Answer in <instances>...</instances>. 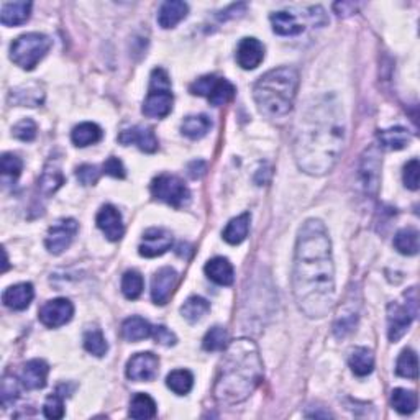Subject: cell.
Instances as JSON below:
<instances>
[{
  "label": "cell",
  "instance_id": "35",
  "mask_svg": "<svg viewBox=\"0 0 420 420\" xmlns=\"http://www.w3.org/2000/svg\"><path fill=\"white\" fill-rule=\"evenodd\" d=\"M391 404L393 407L398 410L399 414L409 415L412 414L415 409H417V394L414 391L398 388L393 391V395H391Z\"/></svg>",
  "mask_w": 420,
  "mask_h": 420
},
{
  "label": "cell",
  "instance_id": "36",
  "mask_svg": "<svg viewBox=\"0 0 420 420\" xmlns=\"http://www.w3.org/2000/svg\"><path fill=\"white\" fill-rule=\"evenodd\" d=\"M129 415L131 419H153L156 415V402L148 394H136L130 402Z\"/></svg>",
  "mask_w": 420,
  "mask_h": 420
},
{
  "label": "cell",
  "instance_id": "39",
  "mask_svg": "<svg viewBox=\"0 0 420 420\" xmlns=\"http://www.w3.org/2000/svg\"><path fill=\"white\" fill-rule=\"evenodd\" d=\"M11 100L17 105L37 107L43 102V92L32 87H18V89H12Z\"/></svg>",
  "mask_w": 420,
  "mask_h": 420
},
{
  "label": "cell",
  "instance_id": "33",
  "mask_svg": "<svg viewBox=\"0 0 420 420\" xmlns=\"http://www.w3.org/2000/svg\"><path fill=\"white\" fill-rule=\"evenodd\" d=\"M395 250L402 255L414 256L419 253V232L415 228H402L394 237Z\"/></svg>",
  "mask_w": 420,
  "mask_h": 420
},
{
  "label": "cell",
  "instance_id": "31",
  "mask_svg": "<svg viewBox=\"0 0 420 420\" xmlns=\"http://www.w3.org/2000/svg\"><path fill=\"white\" fill-rule=\"evenodd\" d=\"M65 184V176H63L60 166L58 164H46L45 171H43L40 181H38V188L45 195L55 194L61 185Z\"/></svg>",
  "mask_w": 420,
  "mask_h": 420
},
{
  "label": "cell",
  "instance_id": "22",
  "mask_svg": "<svg viewBox=\"0 0 420 420\" xmlns=\"http://www.w3.org/2000/svg\"><path fill=\"white\" fill-rule=\"evenodd\" d=\"M189 7L181 0H168L159 7L158 23L161 28H174L179 22H183L188 17Z\"/></svg>",
  "mask_w": 420,
  "mask_h": 420
},
{
  "label": "cell",
  "instance_id": "13",
  "mask_svg": "<svg viewBox=\"0 0 420 420\" xmlns=\"http://www.w3.org/2000/svg\"><path fill=\"white\" fill-rule=\"evenodd\" d=\"M173 247V235L164 228H150L145 232L140 245V255L145 258H156L164 255Z\"/></svg>",
  "mask_w": 420,
  "mask_h": 420
},
{
  "label": "cell",
  "instance_id": "2",
  "mask_svg": "<svg viewBox=\"0 0 420 420\" xmlns=\"http://www.w3.org/2000/svg\"><path fill=\"white\" fill-rule=\"evenodd\" d=\"M345 143V117L332 96L315 99L306 107L296 125L294 158L310 176H324L334 169Z\"/></svg>",
  "mask_w": 420,
  "mask_h": 420
},
{
  "label": "cell",
  "instance_id": "3",
  "mask_svg": "<svg viewBox=\"0 0 420 420\" xmlns=\"http://www.w3.org/2000/svg\"><path fill=\"white\" fill-rule=\"evenodd\" d=\"M263 381V363L258 346L238 339L227 346L214 386L217 402L235 405L247 400Z\"/></svg>",
  "mask_w": 420,
  "mask_h": 420
},
{
  "label": "cell",
  "instance_id": "48",
  "mask_svg": "<svg viewBox=\"0 0 420 420\" xmlns=\"http://www.w3.org/2000/svg\"><path fill=\"white\" fill-rule=\"evenodd\" d=\"M102 169H104L105 174L112 176V178H119V179L125 178L124 164H122V161L119 158H115V156H110V158L104 163V166H102Z\"/></svg>",
  "mask_w": 420,
  "mask_h": 420
},
{
  "label": "cell",
  "instance_id": "1",
  "mask_svg": "<svg viewBox=\"0 0 420 420\" xmlns=\"http://www.w3.org/2000/svg\"><path fill=\"white\" fill-rule=\"evenodd\" d=\"M292 292L297 307L309 319H322L334 304L335 266L332 242L325 225L317 218L302 223L297 235Z\"/></svg>",
  "mask_w": 420,
  "mask_h": 420
},
{
  "label": "cell",
  "instance_id": "27",
  "mask_svg": "<svg viewBox=\"0 0 420 420\" xmlns=\"http://www.w3.org/2000/svg\"><path fill=\"white\" fill-rule=\"evenodd\" d=\"M350 368L356 376H360V378H365V376L373 373L374 369L373 351L368 348H363V346L355 348L350 355Z\"/></svg>",
  "mask_w": 420,
  "mask_h": 420
},
{
  "label": "cell",
  "instance_id": "11",
  "mask_svg": "<svg viewBox=\"0 0 420 420\" xmlns=\"http://www.w3.org/2000/svg\"><path fill=\"white\" fill-rule=\"evenodd\" d=\"M158 356L145 351L131 356L126 363V378L131 381H153L158 376Z\"/></svg>",
  "mask_w": 420,
  "mask_h": 420
},
{
  "label": "cell",
  "instance_id": "23",
  "mask_svg": "<svg viewBox=\"0 0 420 420\" xmlns=\"http://www.w3.org/2000/svg\"><path fill=\"white\" fill-rule=\"evenodd\" d=\"M32 13V2H8L0 11V22L6 27L23 25Z\"/></svg>",
  "mask_w": 420,
  "mask_h": 420
},
{
  "label": "cell",
  "instance_id": "38",
  "mask_svg": "<svg viewBox=\"0 0 420 420\" xmlns=\"http://www.w3.org/2000/svg\"><path fill=\"white\" fill-rule=\"evenodd\" d=\"M143 277H141L138 271H126L124 277H122V292H124V296L130 301L138 299L141 292H143Z\"/></svg>",
  "mask_w": 420,
  "mask_h": 420
},
{
  "label": "cell",
  "instance_id": "16",
  "mask_svg": "<svg viewBox=\"0 0 420 420\" xmlns=\"http://www.w3.org/2000/svg\"><path fill=\"white\" fill-rule=\"evenodd\" d=\"M265 60V46L256 38H243L237 48V63L243 70H256Z\"/></svg>",
  "mask_w": 420,
  "mask_h": 420
},
{
  "label": "cell",
  "instance_id": "26",
  "mask_svg": "<svg viewBox=\"0 0 420 420\" xmlns=\"http://www.w3.org/2000/svg\"><path fill=\"white\" fill-rule=\"evenodd\" d=\"M71 140L72 143L79 146V148H84V146H89V145H96L102 140V130L99 125L92 124V122H84V124H79L72 129Z\"/></svg>",
  "mask_w": 420,
  "mask_h": 420
},
{
  "label": "cell",
  "instance_id": "12",
  "mask_svg": "<svg viewBox=\"0 0 420 420\" xmlns=\"http://www.w3.org/2000/svg\"><path fill=\"white\" fill-rule=\"evenodd\" d=\"M379 171H381V155L376 146H371L361 156L360 178L363 188L368 194L374 195L379 188Z\"/></svg>",
  "mask_w": 420,
  "mask_h": 420
},
{
  "label": "cell",
  "instance_id": "25",
  "mask_svg": "<svg viewBox=\"0 0 420 420\" xmlns=\"http://www.w3.org/2000/svg\"><path fill=\"white\" fill-rule=\"evenodd\" d=\"M153 335V327L141 317H130L122 325V336L126 341H140Z\"/></svg>",
  "mask_w": 420,
  "mask_h": 420
},
{
  "label": "cell",
  "instance_id": "29",
  "mask_svg": "<svg viewBox=\"0 0 420 420\" xmlns=\"http://www.w3.org/2000/svg\"><path fill=\"white\" fill-rule=\"evenodd\" d=\"M235 96V86L222 77H214L207 99L212 105L221 107L228 104Z\"/></svg>",
  "mask_w": 420,
  "mask_h": 420
},
{
  "label": "cell",
  "instance_id": "4",
  "mask_svg": "<svg viewBox=\"0 0 420 420\" xmlns=\"http://www.w3.org/2000/svg\"><path fill=\"white\" fill-rule=\"evenodd\" d=\"M299 87V72L294 67L282 66L268 71L256 81L253 97L258 109L268 119L286 117L294 107Z\"/></svg>",
  "mask_w": 420,
  "mask_h": 420
},
{
  "label": "cell",
  "instance_id": "44",
  "mask_svg": "<svg viewBox=\"0 0 420 420\" xmlns=\"http://www.w3.org/2000/svg\"><path fill=\"white\" fill-rule=\"evenodd\" d=\"M419 174H420V164L419 159L414 158L410 159L407 164L404 166V185L410 190H417L419 189Z\"/></svg>",
  "mask_w": 420,
  "mask_h": 420
},
{
  "label": "cell",
  "instance_id": "32",
  "mask_svg": "<svg viewBox=\"0 0 420 420\" xmlns=\"http://www.w3.org/2000/svg\"><path fill=\"white\" fill-rule=\"evenodd\" d=\"M209 310H210L209 301H205L204 297L192 296L184 302L183 307H181V315H183L189 324H195V322L202 320Z\"/></svg>",
  "mask_w": 420,
  "mask_h": 420
},
{
  "label": "cell",
  "instance_id": "10",
  "mask_svg": "<svg viewBox=\"0 0 420 420\" xmlns=\"http://www.w3.org/2000/svg\"><path fill=\"white\" fill-rule=\"evenodd\" d=\"M74 315V306L70 299L60 297V299L48 301L40 309V322L48 329H58L66 325Z\"/></svg>",
  "mask_w": 420,
  "mask_h": 420
},
{
  "label": "cell",
  "instance_id": "41",
  "mask_svg": "<svg viewBox=\"0 0 420 420\" xmlns=\"http://www.w3.org/2000/svg\"><path fill=\"white\" fill-rule=\"evenodd\" d=\"M228 343V334L223 327H214L204 336V350L207 351H221Z\"/></svg>",
  "mask_w": 420,
  "mask_h": 420
},
{
  "label": "cell",
  "instance_id": "47",
  "mask_svg": "<svg viewBox=\"0 0 420 420\" xmlns=\"http://www.w3.org/2000/svg\"><path fill=\"white\" fill-rule=\"evenodd\" d=\"M76 176L81 184L94 185L100 178V171L94 164H82L76 169Z\"/></svg>",
  "mask_w": 420,
  "mask_h": 420
},
{
  "label": "cell",
  "instance_id": "34",
  "mask_svg": "<svg viewBox=\"0 0 420 420\" xmlns=\"http://www.w3.org/2000/svg\"><path fill=\"white\" fill-rule=\"evenodd\" d=\"M166 384H168V388L173 391L174 394L185 395L192 389L194 376L188 369H174L171 371L168 378H166Z\"/></svg>",
  "mask_w": 420,
  "mask_h": 420
},
{
  "label": "cell",
  "instance_id": "30",
  "mask_svg": "<svg viewBox=\"0 0 420 420\" xmlns=\"http://www.w3.org/2000/svg\"><path fill=\"white\" fill-rule=\"evenodd\" d=\"M379 145L386 150H402L409 145L410 133L402 126H394V129L381 130L378 133Z\"/></svg>",
  "mask_w": 420,
  "mask_h": 420
},
{
  "label": "cell",
  "instance_id": "20",
  "mask_svg": "<svg viewBox=\"0 0 420 420\" xmlns=\"http://www.w3.org/2000/svg\"><path fill=\"white\" fill-rule=\"evenodd\" d=\"M205 275L210 281H214L218 286H232L235 281V270L227 258L217 256L207 261L205 265Z\"/></svg>",
  "mask_w": 420,
  "mask_h": 420
},
{
  "label": "cell",
  "instance_id": "43",
  "mask_svg": "<svg viewBox=\"0 0 420 420\" xmlns=\"http://www.w3.org/2000/svg\"><path fill=\"white\" fill-rule=\"evenodd\" d=\"M0 394H2V404L6 405V407L7 405L13 404L18 399V395H20V388H18L17 379L13 378V376H6V378H4Z\"/></svg>",
  "mask_w": 420,
  "mask_h": 420
},
{
  "label": "cell",
  "instance_id": "21",
  "mask_svg": "<svg viewBox=\"0 0 420 420\" xmlns=\"http://www.w3.org/2000/svg\"><path fill=\"white\" fill-rule=\"evenodd\" d=\"M273 30L281 37H296L306 30L304 23L299 22L294 13L289 11H280L275 12L270 17Z\"/></svg>",
  "mask_w": 420,
  "mask_h": 420
},
{
  "label": "cell",
  "instance_id": "42",
  "mask_svg": "<svg viewBox=\"0 0 420 420\" xmlns=\"http://www.w3.org/2000/svg\"><path fill=\"white\" fill-rule=\"evenodd\" d=\"M22 169H23V163L17 155L6 153L2 156V174L6 176V178H11L15 181L18 176L22 174Z\"/></svg>",
  "mask_w": 420,
  "mask_h": 420
},
{
  "label": "cell",
  "instance_id": "49",
  "mask_svg": "<svg viewBox=\"0 0 420 420\" xmlns=\"http://www.w3.org/2000/svg\"><path fill=\"white\" fill-rule=\"evenodd\" d=\"M153 336H155L156 343H159V345L171 346L176 343V335L171 330L166 329L164 325L153 327Z\"/></svg>",
  "mask_w": 420,
  "mask_h": 420
},
{
  "label": "cell",
  "instance_id": "17",
  "mask_svg": "<svg viewBox=\"0 0 420 420\" xmlns=\"http://www.w3.org/2000/svg\"><path fill=\"white\" fill-rule=\"evenodd\" d=\"M119 141L122 145H136L145 153H155L158 150V138L155 131L146 126H133V129L124 130L119 135Z\"/></svg>",
  "mask_w": 420,
  "mask_h": 420
},
{
  "label": "cell",
  "instance_id": "19",
  "mask_svg": "<svg viewBox=\"0 0 420 420\" xmlns=\"http://www.w3.org/2000/svg\"><path fill=\"white\" fill-rule=\"evenodd\" d=\"M33 297H35V289H33L30 282H20V284L7 287L2 296V301L8 309L25 310L32 304Z\"/></svg>",
  "mask_w": 420,
  "mask_h": 420
},
{
  "label": "cell",
  "instance_id": "5",
  "mask_svg": "<svg viewBox=\"0 0 420 420\" xmlns=\"http://www.w3.org/2000/svg\"><path fill=\"white\" fill-rule=\"evenodd\" d=\"M173 102L168 72L156 67L150 77V91L143 104V114L150 119H164L173 110Z\"/></svg>",
  "mask_w": 420,
  "mask_h": 420
},
{
  "label": "cell",
  "instance_id": "28",
  "mask_svg": "<svg viewBox=\"0 0 420 420\" xmlns=\"http://www.w3.org/2000/svg\"><path fill=\"white\" fill-rule=\"evenodd\" d=\"M212 129V122L207 115H190L185 117L183 125H181V131L183 135L188 136L190 140H200L209 133Z\"/></svg>",
  "mask_w": 420,
  "mask_h": 420
},
{
  "label": "cell",
  "instance_id": "24",
  "mask_svg": "<svg viewBox=\"0 0 420 420\" xmlns=\"http://www.w3.org/2000/svg\"><path fill=\"white\" fill-rule=\"evenodd\" d=\"M248 230H250V214L245 212L227 223L223 230V240L230 245H240L248 237Z\"/></svg>",
  "mask_w": 420,
  "mask_h": 420
},
{
  "label": "cell",
  "instance_id": "8",
  "mask_svg": "<svg viewBox=\"0 0 420 420\" xmlns=\"http://www.w3.org/2000/svg\"><path fill=\"white\" fill-rule=\"evenodd\" d=\"M151 194L155 199L171 205V207L181 209L189 202L190 192L184 181L174 174H159L151 183Z\"/></svg>",
  "mask_w": 420,
  "mask_h": 420
},
{
  "label": "cell",
  "instance_id": "40",
  "mask_svg": "<svg viewBox=\"0 0 420 420\" xmlns=\"http://www.w3.org/2000/svg\"><path fill=\"white\" fill-rule=\"evenodd\" d=\"M84 348L89 351L91 355L94 356H104L109 350V345H107V340L104 334L99 329H92L87 330L84 335Z\"/></svg>",
  "mask_w": 420,
  "mask_h": 420
},
{
  "label": "cell",
  "instance_id": "6",
  "mask_svg": "<svg viewBox=\"0 0 420 420\" xmlns=\"http://www.w3.org/2000/svg\"><path fill=\"white\" fill-rule=\"evenodd\" d=\"M51 48V40L43 33H25L11 45V60L22 70L32 71Z\"/></svg>",
  "mask_w": 420,
  "mask_h": 420
},
{
  "label": "cell",
  "instance_id": "18",
  "mask_svg": "<svg viewBox=\"0 0 420 420\" xmlns=\"http://www.w3.org/2000/svg\"><path fill=\"white\" fill-rule=\"evenodd\" d=\"M48 373H50V366L46 365V361L43 360L28 361V363L23 366L20 374L22 384L30 391L43 389L46 386Z\"/></svg>",
  "mask_w": 420,
  "mask_h": 420
},
{
  "label": "cell",
  "instance_id": "9",
  "mask_svg": "<svg viewBox=\"0 0 420 420\" xmlns=\"http://www.w3.org/2000/svg\"><path fill=\"white\" fill-rule=\"evenodd\" d=\"M77 230H79V225L74 218H63L48 230L45 238L46 250L53 255H61L63 251L70 248Z\"/></svg>",
  "mask_w": 420,
  "mask_h": 420
},
{
  "label": "cell",
  "instance_id": "46",
  "mask_svg": "<svg viewBox=\"0 0 420 420\" xmlns=\"http://www.w3.org/2000/svg\"><path fill=\"white\" fill-rule=\"evenodd\" d=\"M12 133L22 141H33L37 136V124L32 119H25L13 126Z\"/></svg>",
  "mask_w": 420,
  "mask_h": 420
},
{
  "label": "cell",
  "instance_id": "7",
  "mask_svg": "<svg viewBox=\"0 0 420 420\" xmlns=\"http://www.w3.org/2000/svg\"><path fill=\"white\" fill-rule=\"evenodd\" d=\"M417 317V291L412 287L404 294V301H394L388 306V336L395 343L405 335Z\"/></svg>",
  "mask_w": 420,
  "mask_h": 420
},
{
  "label": "cell",
  "instance_id": "37",
  "mask_svg": "<svg viewBox=\"0 0 420 420\" xmlns=\"http://www.w3.org/2000/svg\"><path fill=\"white\" fill-rule=\"evenodd\" d=\"M395 373L400 378L407 379H417L419 374V360L414 350H404L398 358V365H395Z\"/></svg>",
  "mask_w": 420,
  "mask_h": 420
},
{
  "label": "cell",
  "instance_id": "15",
  "mask_svg": "<svg viewBox=\"0 0 420 420\" xmlns=\"http://www.w3.org/2000/svg\"><path fill=\"white\" fill-rule=\"evenodd\" d=\"M97 227L104 232V235L110 242H119L125 233L124 221H122V214L117 210L114 205H104L99 210L96 217Z\"/></svg>",
  "mask_w": 420,
  "mask_h": 420
},
{
  "label": "cell",
  "instance_id": "45",
  "mask_svg": "<svg viewBox=\"0 0 420 420\" xmlns=\"http://www.w3.org/2000/svg\"><path fill=\"white\" fill-rule=\"evenodd\" d=\"M43 412H45V417L58 420L65 417V402H63V398L58 394H53L46 399L45 407H43Z\"/></svg>",
  "mask_w": 420,
  "mask_h": 420
},
{
  "label": "cell",
  "instance_id": "14",
  "mask_svg": "<svg viewBox=\"0 0 420 420\" xmlns=\"http://www.w3.org/2000/svg\"><path fill=\"white\" fill-rule=\"evenodd\" d=\"M178 284V273L173 268H161L155 273L151 280V299L156 306H164L173 296V291Z\"/></svg>",
  "mask_w": 420,
  "mask_h": 420
}]
</instances>
